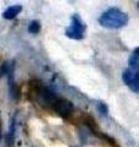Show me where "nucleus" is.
Instances as JSON below:
<instances>
[{"label":"nucleus","mask_w":139,"mask_h":147,"mask_svg":"<svg viewBox=\"0 0 139 147\" xmlns=\"http://www.w3.org/2000/svg\"><path fill=\"white\" fill-rule=\"evenodd\" d=\"M99 24L106 28H121L128 24V15L120 9L110 7L99 17Z\"/></svg>","instance_id":"obj_1"},{"label":"nucleus","mask_w":139,"mask_h":147,"mask_svg":"<svg viewBox=\"0 0 139 147\" xmlns=\"http://www.w3.org/2000/svg\"><path fill=\"white\" fill-rule=\"evenodd\" d=\"M87 28L86 24L83 22V20L80 17V15H72L71 17V25H70L66 31H65V34H66L68 38L71 39H83V37H84V31Z\"/></svg>","instance_id":"obj_2"},{"label":"nucleus","mask_w":139,"mask_h":147,"mask_svg":"<svg viewBox=\"0 0 139 147\" xmlns=\"http://www.w3.org/2000/svg\"><path fill=\"white\" fill-rule=\"evenodd\" d=\"M51 108L63 119H68L72 115L73 109H75L71 100H68L66 98H59V97L56 100H55V103L53 104Z\"/></svg>","instance_id":"obj_3"},{"label":"nucleus","mask_w":139,"mask_h":147,"mask_svg":"<svg viewBox=\"0 0 139 147\" xmlns=\"http://www.w3.org/2000/svg\"><path fill=\"white\" fill-rule=\"evenodd\" d=\"M122 80L133 92L139 93V70L126 69L122 72Z\"/></svg>","instance_id":"obj_4"},{"label":"nucleus","mask_w":139,"mask_h":147,"mask_svg":"<svg viewBox=\"0 0 139 147\" xmlns=\"http://www.w3.org/2000/svg\"><path fill=\"white\" fill-rule=\"evenodd\" d=\"M35 96L41 105H50V107H53L55 100L57 99L56 96L49 88H46V87H38L35 90Z\"/></svg>","instance_id":"obj_5"},{"label":"nucleus","mask_w":139,"mask_h":147,"mask_svg":"<svg viewBox=\"0 0 139 147\" xmlns=\"http://www.w3.org/2000/svg\"><path fill=\"white\" fill-rule=\"evenodd\" d=\"M21 11H22L21 5H11L3 12V17L6 18V20H12V18H15Z\"/></svg>","instance_id":"obj_6"},{"label":"nucleus","mask_w":139,"mask_h":147,"mask_svg":"<svg viewBox=\"0 0 139 147\" xmlns=\"http://www.w3.org/2000/svg\"><path fill=\"white\" fill-rule=\"evenodd\" d=\"M9 91H10V96L11 98L13 99H18L21 97V93H20V88L17 87V85L13 82L12 79H9Z\"/></svg>","instance_id":"obj_7"},{"label":"nucleus","mask_w":139,"mask_h":147,"mask_svg":"<svg viewBox=\"0 0 139 147\" xmlns=\"http://www.w3.org/2000/svg\"><path fill=\"white\" fill-rule=\"evenodd\" d=\"M40 27H41L40 22L34 20V21H32L31 24L28 25V32H29V33H32V34H37V33H39Z\"/></svg>","instance_id":"obj_8"},{"label":"nucleus","mask_w":139,"mask_h":147,"mask_svg":"<svg viewBox=\"0 0 139 147\" xmlns=\"http://www.w3.org/2000/svg\"><path fill=\"white\" fill-rule=\"evenodd\" d=\"M129 69L133 70H139V57L136 54H132V57L129 58Z\"/></svg>","instance_id":"obj_9"},{"label":"nucleus","mask_w":139,"mask_h":147,"mask_svg":"<svg viewBox=\"0 0 139 147\" xmlns=\"http://www.w3.org/2000/svg\"><path fill=\"white\" fill-rule=\"evenodd\" d=\"M96 108H98L99 113H100L103 117H106V115L109 114V108H108V105H106L105 103H103V102H98V103H96Z\"/></svg>","instance_id":"obj_10"},{"label":"nucleus","mask_w":139,"mask_h":147,"mask_svg":"<svg viewBox=\"0 0 139 147\" xmlns=\"http://www.w3.org/2000/svg\"><path fill=\"white\" fill-rule=\"evenodd\" d=\"M5 75V71H4V66L3 65H0V79Z\"/></svg>","instance_id":"obj_11"},{"label":"nucleus","mask_w":139,"mask_h":147,"mask_svg":"<svg viewBox=\"0 0 139 147\" xmlns=\"http://www.w3.org/2000/svg\"><path fill=\"white\" fill-rule=\"evenodd\" d=\"M133 54H136V55H138V57H139V47H138L137 49H134V52H133Z\"/></svg>","instance_id":"obj_12"},{"label":"nucleus","mask_w":139,"mask_h":147,"mask_svg":"<svg viewBox=\"0 0 139 147\" xmlns=\"http://www.w3.org/2000/svg\"><path fill=\"white\" fill-rule=\"evenodd\" d=\"M0 140H1V127H0Z\"/></svg>","instance_id":"obj_13"},{"label":"nucleus","mask_w":139,"mask_h":147,"mask_svg":"<svg viewBox=\"0 0 139 147\" xmlns=\"http://www.w3.org/2000/svg\"><path fill=\"white\" fill-rule=\"evenodd\" d=\"M138 9H139V3H138Z\"/></svg>","instance_id":"obj_14"}]
</instances>
